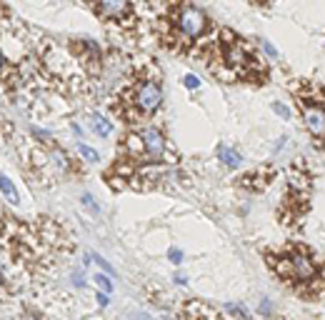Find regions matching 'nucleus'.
Here are the masks:
<instances>
[{"instance_id": "nucleus-1", "label": "nucleus", "mask_w": 325, "mask_h": 320, "mask_svg": "<svg viewBox=\"0 0 325 320\" xmlns=\"http://www.w3.org/2000/svg\"><path fill=\"white\" fill-rule=\"evenodd\" d=\"M123 103L125 108H120L130 120L133 118H150L160 110L162 105V88L158 83V78L153 75H145L140 78L138 83H133L125 95H123Z\"/></svg>"}, {"instance_id": "nucleus-2", "label": "nucleus", "mask_w": 325, "mask_h": 320, "mask_svg": "<svg viewBox=\"0 0 325 320\" xmlns=\"http://www.w3.org/2000/svg\"><path fill=\"white\" fill-rule=\"evenodd\" d=\"M168 25H170V33L165 38L173 40L175 45H188L205 33L210 23H208V15L203 10H198L195 5H180L168 18Z\"/></svg>"}, {"instance_id": "nucleus-3", "label": "nucleus", "mask_w": 325, "mask_h": 320, "mask_svg": "<svg viewBox=\"0 0 325 320\" xmlns=\"http://www.w3.org/2000/svg\"><path fill=\"white\" fill-rule=\"evenodd\" d=\"M218 53H220V63L228 68L233 78H253V70L258 68V55H253L230 30H223Z\"/></svg>"}, {"instance_id": "nucleus-4", "label": "nucleus", "mask_w": 325, "mask_h": 320, "mask_svg": "<svg viewBox=\"0 0 325 320\" xmlns=\"http://www.w3.org/2000/svg\"><path fill=\"white\" fill-rule=\"evenodd\" d=\"M125 150H128L130 163L153 165L165 155V138H162V133L158 128H143V130L128 135Z\"/></svg>"}, {"instance_id": "nucleus-5", "label": "nucleus", "mask_w": 325, "mask_h": 320, "mask_svg": "<svg viewBox=\"0 0 325 320\" xmlns=\"http://www.w3.org/2000/svg\"><path fill=\"white\" fill-rule=\"evenodd\" d=\"M268 263L283 280H290V283H313L315 275H318V268H315L313 258L303 248H295L285 255L270 258Z\"/></svg>"}, {"instance_id": "nucleus-6", "label": "nucleus", "mask_w": 325, "mask_h": 320, "mask_svg": "<svg viewBox=\"0 0 325 320\" xmlns=\"http://www.w3.org/2000/svg\"><path fill=\"white\" fill-rule=\"evenodd\" d=\"M85 3L108 23H120V25H133V10L130 0H85Z\"/></svg>"}, {"instance_id": "nucleus-7", "label": "nucleus", "mask_w": 325, "mask_h": 320, "mask_svg": "<svg viewBox=\"0 0 325 320\" xmlns=\"http://www.w3.org/2000/svg\"><path fill=\"white\" fill-rule=\"evenodd\" d=\"M300 110H303V123H305L308 133H310L313 138L325 140V105L303 98V100H300Z\"/></svg>"}, {"instance_id": "nucleus-8", "label": "nucleus", "mask_w": 325, "mask_h": 320, "mask_svg": "<svg viewBox=\"0 0 325 320\" xmlns=\"http://www.w3.org/2000/svg\"><path fill=\"white\" fill-rule=\"evenodd\" d=\"M268 180H270V173H268V170H253V173H248V175L240 178V185H243V188H250V190H260V188L268 185Z\"/></svg>"}, {"instance_id": "nucleus-9", "label": "nucleus", "mask_w": 325, "mask_h": 320, "mask_svg": "<svg viewBox=\"0 0 325 320\" xmlns=\"http://www.w3.org/2000/svg\"><path fill=\"white\" fill-rule=\"evenodd\" d=\"M218 160H223V165L225 168H238L240 165V153L235 148H228V145H220L218 148Z\"/></svg>"}, {"instance_id": "nucleus-10", "label": "nucleus", "mask_w": 325, "mask_h": 320, "mask_svg": "<svg viewBox=\"0 0 325 320\" xmlns=\"http://www.w3.org/2000/svg\"><path fill=\"white\" fill-rule=\"evenodd\" d=\"M90 125H93V130H95L100 138H110V133H113V125L108 123L103 115H90Z\"/></svg>"}, {"instance_id": "nucleus-11", "label": "nucleus", "mask_w": 325, "mask_h": 320, "mask_svg": "<svg viewBox=\"0 0 325 320\" xmlns=\"http://www.w3.org/2000/svg\"><path fill=\"white\" fill-rule=\"evenodd\" d=\"M0 190H3V195L10 200V203H18V190L13 188V183L8 180V175L0 173Z\"/></svg>"}, {"instance_id": "nucleus-12", "label": "nucleus", "mask_w": 325, "mask_h": 320, "mask_svg": "<svg viewBox=\"0 0 325 320\" xmlns=\"http://www.w3.org/2000/svg\"><path fill=\"white\" fill-rule=\"evenodd\" d=\"M95 283H98V288H100L103 293H108V295H110V290H113V283H110L108 273H98V275H95Z\"/></svg>"}, {"instance_id": "nucleus-13", "label": "nucleus", "mask_w": 325, "mask_h": 320, "mask_svg": "<svg viewBox=\"0 0 325 320\" xmlns=\"http://www.w3.org/2000/svg\"><path fill=\"white\" fill-rule=\"evenodd\" d=\"M78 150H80V155H83L85 160H90V163H98V160H100V155L93 150V148H88V145H83V143H80L78 145Z\"/></svg>"}, {"instance_id": "nucleus-14", "label": "nucleus", "mask_w": 325, "mask_h": 320, "mask_svg": "<svg viewBox=\"0 0 325 320\" xmlns=\"http://www.w3.org/2000/svg\"><path fill=\"white\" fill-rule=\"evenodd\" d=\"M273 110H275L283 120H290V108H288V105H283V103H273Z\"/></svg>"}, {"instance_id": "nucleus-15", "label": "nucleus", "mask_w": 325, "mask_h": 320, "mask_svg": "<svg viewBox=\"0 0 325 320\" xmlns=\"http://www.w3.org/2000/svg\"><path fill=\"white\" fill-rule=\"evenodd\" d=\"M228 313H230V315H235V318H240V320H250V315H248L245 310H243L240 305H228Z\"/></svg>"}, {"instance_id": "nucleus-16", "label": "nucleus", "mask_w": 325, "mask_h": 320, "mask_svg": "<svg viewBox=\"0 0 325 320\" xmlns=\"http://www.w3.org/2000/svg\"><path fill=\"white\" fill-rule=\"evenodd\" d=\"M183 83H185V88H190V90H198V88H200V80H198L195 75H185Z\"/></svg>"}, {"instance_id": "nucleus-17", "label": "nucleus", "mask_w": 325, "mask_h": 320, "mask_svg": "<svg viewBox=\"0 0 325 320\" xmlns=\"http://www.w3.org/2000/svg\"><path fill=\"white\" fill-rule=\"evenodd\" d=\"M168 258H170L175 265H180V263H183V250H180V248H170V250H168Z\"/></svg>"}, {"instance_id": "nucleus-18", "label": "nucleus", "mask_w": 325, "mask_h": 320, "mask_svg": "<svg viewBox=\"0 0 325 320\" xmlns=\"http://www.w3.org/2000/svg\"><path fill=\"white\" fill-rule=\"evenodd\" d=\"M93 260H95V263H98V265H100V268H103L108 275H113V273H115V270H113V265H110L105 258H100V255H93Z\"/></svg>"}, {"instance_id": "nucleus-19", "label": "nucleus", "mask_w": 325, "mask_h": 320, "mask_svg": "<svg viewBox=\"0 0 325 320\" xmlns=\"http://www.w3.org/2000/svg\"><path fill=\"white\" fill-rule=\"evenodd\" d=\"M83 205H85V208H88L93 215H98V213H100V208L93 203V198H90V195H83Z\"/></svg>"}, {"instance_id": "nucleus-20", "label": "nucleus", "mask_w": 325, "mask_h": 320, "mask_svg": "<svg viewBox=\"0 0 325 320\" xmlns=\"http://www.w3.org/2000/svg\"><path fill=\"white\" fill-rule=\"evenodd\" d=\"M95 300H98V305H100V308H105V305L110 303V298H108V293H103V290H100V293L95 295Z\"/></svg>"}, {"instance_id": "nucleus-21", "label": "nucleus", "mask_w": 325, "mask_h": 320, "mask_svg": "<svg viewBox=\"0 0 325 320\" xmlns=\"http://www.w3.org/2000/svg\"><path fill=\"white\" fill-rule=\"evenodd\" d=\"M263 48H265V53H268V55H270V58H273V60H275V58H278V50H275V48H273V45H270V43H263Z\"/></svg>"}, {"instance_id": "nucleus-22", "label": "nucleus", "mask_w": 325, "mask_h": 320, "mask_svg": "<svg viewBox=\"0 0 325 320\" xmlns=\"http://www.w3.org/2000/svg\"><path fill=\"white\" fill-rule=\"evenodd\" d=\"M260 313H265V315L270 313V303H268V300H263V303H260Z\"/></svg>"}, {"instance_id": "nucleus-23", "label": "nucleus", "mask_w": 325, "mask_h": 320, "mask_svg": "<svg viewBox=\"0 0 325 320\" xmlns=\"http://www.w3.org/2000/svg\"><path fill=\"white\" fill-rule=\"evenodd\" d=\"M175 283H178V285H185L188 278H185V275H175Z\"/></svg>"}, {"instance_id": "nucleus-24", "label": "nucleus", "mask_w": 325, "mask_h": 320, "mask_svg": "<svg viewBox=\"0 0 325 320\" xmlns=\"http://www.w3.org/2000/svg\"><path fill=\"white\" fill-rule=\"evenodd\" d=\"M8 283V278H5V273H3V268H0V285H5Z\"/></svg>"}, {"instance_id": "nucleus-25", "label": "nucleus", "mask_w": 325, "mask_h": 320, "mask_svg": "<svg viewBox=\"0 0 325 320\" xmlns=\"http://www.w3.org/2000/svg\"><path fill=\"white\" fill-rule=\"evenodd\" d=\"M25 320H38V318H25Z\"/></svg>"}]
</instances>
